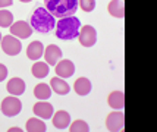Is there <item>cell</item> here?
I'll return each mask as SVG.
<instances>
[{"label": "cell", "mask_w": 157, "mask_h": 132, "mask_svg": "<svg viewBox=\"0 0 157 132\" xmlns=\"http://www.w3.org/2000/svg\"><path fill=\"white\" fill-rule=\"evenodd\" d=\"M56 37L59 40H74L79 34V28H81V21L76 18L75 15L60 18L59 22H56Z\"/></svg>", "instance_id": "1"}, {"label": "cell", "mask_w": 157, "mask_h": 132, "mask_svg": "<svg viewBox=\"0 0 157 132\" xmlns=\"http://www.w3.org/2000/svg\"><path fill=\"white\" fill-rule=\"evenodd\" d=\"M29 25L33 27V29L38 31V32L47 34L52 29H55L56 19L46 7H37L33 16H31V24Z\"/></svg>", "instance_id": "2"}, {"label": "cell", "mask_w": 157, "mask_h": 132, "mask_svg": "<svg viewBox=\"0 0 157 132\" xmlns=\"http://www.w3.org/2000/svg\"><path fill=\"white\" fill-rule=\"evenodd\" d=\"M21 131H22V129H19L18 126H16V128H10V129H9V132H21Z\"/></svg>", "instance_id": "27"}, {"label": "cell", "mask_w": 157, "mask_h": 132, "mask_svg": "<svg viewBox=\"0 0 157 132\" xmlns=\"http://www.w3.org/2000/svg\"><path fill=\"white\" fill-rule=\"evenodd\" d=\"M50 87H52V90L55 91L56 94H59V96H66L69 91H71V87L68 85V82H65L63 78H60V77L52 78Z\"/></svg>", "instance_id": "14"}, {"label": "cell", "mask_w": 157, "mask_h": 132, "mask_svg": "<svg viewBox=\"0 0 157 132\" xmlns=\"http://www.w3.org/2000/svg\"><path fill=\"white\" fill-rule=\"evenodd\" d=\"M44 59H46V63L48 66H56V63L62 59V50L55 46V44H50L47 49L44 50Z\"/></svg>", "instance_id": "10"}, {"label": "cell", "mask_w": 157, "mask_h": 132, "mask_svg": "<svg viewBox=\"0 0 157 132\" xmlns=\"http://www.w3.org/2000/svg\"><path fill=\"white\" fill-rule=\"evenodd\" d=\"M10 34L16 37V38H28L33 35V27L25 21H18V22H13L10 25Z\"/></svg>", "instance_id": "8"}, {"label": "cell", "mask_w": 157, "mask_h": 132, "mask_svg": "<svg viewBox=\"0 0 157 132\" xmlns=\"http://www.w3.org/2000/svg\"><path fill=\"white\" fill-rule=\"evenodd\" d=\"M12 24H13V15L5 9H2L0 10V27L9 28Z\"/></svg>", "instance_id": "22"}, {"label": "cell", "mask_w": 157, "mask_h": 132, "mask_svg": "<svg viewBox=\"0 0 157 132\" xmlns=\"http://www.w3.org/2000/svg\"><path fill=\"white\" fill-rule=\"evenodd\" d=\"M44 55V46L41 44V41H33L27 49V56L31 60H38L41 59V56Z\"/></svg>", "instance_id": "16"}, {"label": "cell", "mask_w": 157, "mask_h": 132, "mask_svg": "<svg viewBox=\"0 0 157 132\" xmlns=\"http://www.w3.org/2000/svg\"><path fill=\"white\" fill-rule=\"evenodd\" d=\"M34 115L37 118H41V119H52L53 113H55V109L53 106L50 103H46V101H38L37 104H34Z\"/></svg>", "instance_id": "11"}, {"label": "cell", "mask_w": 157, "mask_h": 132, "mask_svg": "<svg viewBox=\"0 0 157 132\" xmlns=\"http://www.w3.org/2000/svg\"><path fill=\"white\" fill-rule=\"evenodd\" d=\"M107 10L115 18H125V5L123 0H112L107 6Z\"/></svg>", "instance_id": "17"}, {"label": "cell", "mask_w": 157, "mask_h": 132, "mask_svg": "<svg viewBox=\"0 0 157 132\" xmlns=\"http://www.w3.org/2000/svg\"><path fill=\"white\" fill-rule=\"evenodd\" d=\"M78 6H81L84 12H93L96 9V0H78Z\"/></svg>", "instance_id": "24"}, {"label": "cell", "mask_w": 157, "mask_h": 132, "mask_svg": "<svg viewBox=\"0 0 157 132\" xmlns=\"http://www.w3.org/2000/svg\"><path fill=\"white\" fill-rule=\"evenodd\" d=\"M27 131L28 132H46L47 131V126H46V123L43 120H40V119H37V118H33L27 122Z\"/></svg>", "instance_id": "20"}, {"label": "cell", "mask_w": 157, "mask_h": 132, "mask_svg": "<svg viewBox=\"0 0 157 132\" xmlns=\"http://www.w3.org/2000/svg\"><path fill=\"white\" fill-rule=\"evenodd\" d=\"M2 38H3V37H2V34H0V41H2Z\"/></svg>", "instance_id": "29"}, {"label": "cell", "mask_w": 157, "mask_h": 132, "mask_svg": "<svg viewBox=\"0 0 157 132\" xmlns=\"http://www.w3.org/2000/svg\"><path fill=\"white\" fill-rule=\"evenodd\" d=\"M0 44H2V50H3L7 56L19 55L21 49H22V44H21V41L16 38V37H13L12 34L3 37V38H2V41H0Z\"/></svg>", "instance_id": "5"}, {"label": "cell", "mask_w": 157, "mask_h": 132, "mask_svg": "<svg viewBox=\"0 0 157 132\" xmlns=\"http://www.w3.org/2000/svg\"><path fill=\"white\" fill-rule=\"evenodd\" d=\"M56 74H57V77L60 78H71L74 75V72H75V65L71 62V60H59V62L56 63Z\"/></svg>", "instance_id": "9"}, {"label": "cell", "mask_w": 157, "mask_h": 132, "mask_svg": "<svg viewBox=\"0 0 157 132\" xmlns=\"http://www.w3.org/2000/svg\"><path fill=\"white\" fill-rule=\"evenodd\" d=\"M74 90L78 96H87L90 94V91H91V82H90V79L87 78H78L74 84Z\"/></svg>", "instance_id": "18"}, {"label": "cell", "mask_w": 157, "mask_h": 132, "mask_svg": "<svg viewBox=\"0 0 157 132\" xmlns=\"http://www.w3.org/2000/svg\"><path fill=\"white\" fill-rule=\"evenodd\" d=\"M12 3H13V0H0V9L12 6Z\"/></svg>", "instance_id": "26"}, {"label": "cell", "mask_w": 157, "mask_h": 132, "mask_svg": "<svg viewBox=\"0 0 157 132\" xmlns=\"http://www.w3.org/2000/svg\"><path fill=\"white\" fill-rule=\"evenodd\" d=\"M106 126L110 132H119L123 131L125 128V115L123 111H113L110 113L106 119Z\"/></svg>", "instance_id": "7"}, {"label": "cell", "mask_w": 157, "mask_h": 132, "mask_svg": "<svg viewBox=\"0 0 157 132\" xmlns=\"http://www.w3.org/2000/svg\"><path fill=\"white\" fill-rule=\"evenodd\" d=\"M34 96L38 100H48L52 96V88L47 84H38L34 88Z\"/></svg>", "instance_id": "21"}, {"label": "cell", "mask_w": 157, "mask_h": 132, "mask_svg": "<svg viewBox=\"0 0 157 132\" xmlns=\"http://www.w3.org/2000/svg\"><path fill=\"white\" fill-rule=\"evenodd\" d=\"M33 75H34L35 78H38V79H41V78H46L48 75V65L46 62H35L34 65H33Z\"/></svg>", "instance_id": "19"}, {"label": "cell", "mask_w": 157, "mask_h": 132, "mask_svg": "<svg viewBox=\"0 0 157 132\" xmlns=\"http://www.w3.org/2000/svg\"><path fill=\"white\" fill-rule=\"evenodd\" d=\"M69 131L71 132H88L90 126L84 120H75L72 125H69Z\"/></svg>", "instance_id": "23"}, {"label": "cell", "mask_w": 157, "mask_h": 132, "mask_svg": "<svg viewBox=\"0 0 157 132\" xmlns=\"http://www.w3.org/2000/svg\"><path fill=\"white\" fill-rule=\"evenodd\" d=\"M107 103L110 107L116 110H123L125 107V92L123 91H113L107 98Z\"/></svg>", "instance_id": "13"}, {"label": "cell", "mask_w": 157, "mask_h": 132, "mask_svg": "<svg viewBox=\"0 0 157 132\" xmlns=\"http://www.w3.org/2000/svg\"><path fill=\"white\" fill-rule=\"evenodd\" d=\"M44 5L55 18H66L75 15L78 10V0H44Z\"/></svg>", "instance_id": "3"}, {"label": "cell", "mask_w": 157, "mask_h": 132, "mask_svg": "<svg viewBox=\"0 0 157 132\" xmlns=\"http://www.w3.org/2000/svg\"><path fill=\"white\" fill-rule=\"evenodd\" d=\"M53 118V125L57 128V129H66L69 125H71V115L65 110H59L55 113Z\"/></svg>", "instance_id": "12"}, {"label": "cell", "mask_w": 157, "mask_h": 132, "mask_svg": "<svg viewBox=\"0 0 157 132\" xmlns=\"http://www.w3.org/2000/svg\"><path fill=\"white\" fill-rule=\"evenodd\" d=\"M7 91H9V94L18 97V96L25 92V82H24L21 78H12V79L7 82Z\"/></svg>", "instance_id": "15"}, {"label": "cell", "mask_w": 157, "mask_h": 132, "mask_svg": "<svg viewBox=\"0 0 157 132\" xmlns=\"http://www.w3.org/2000/svg\"><path fill=\"white\" fill-rule=\"evenodd\" d=\"M6 77H7V68L5 66V65H2V63H0V82H2V81H5Z\"/></svg>", "instance_id": "25"}, {"label": "cell", "mask_w": 157, "mask_h": 132, "mask_svg": "<svg viewBox=\"0 0 157 132\" xmlns=\"http://www.w3.org/2000/svg\"><path fill=\"white\" fill-rule=\"evenodd\" d=\"M21 2H24V3H29V2H33V0H21Z\"/></svg>", "instance_id": "28"}, {"label": "cell", "mask_w": 157, "mask_h": 132, "mask_svg": "<svg viewBox=\"0 0 157 132\" xmlns=\"http://www.w3.org/2000/svg\"><path fill=\"white\" fill-rule=\"evenodd\" d=\"M2 113L7 118H13L16 115H19L22 110V103L16 96H9L2 101Z\"/></svg>", "instance_id": "4"}, {"label": "cell", "mask_w": 157, "mask_h": 132, "mask_svg": "<svg viewBox=\"0 0 157 132\" xmlns=\"http://www.w3.org/2000/svg\"><path fill=\"white\" fill-rule=\"evenodd\" d=\"M79 43L84 47H93L97 43V31L94 27L91 25H85V27L79 28V34H78Z\"/></svg>", "instance_id": "6"}]
</instances>
